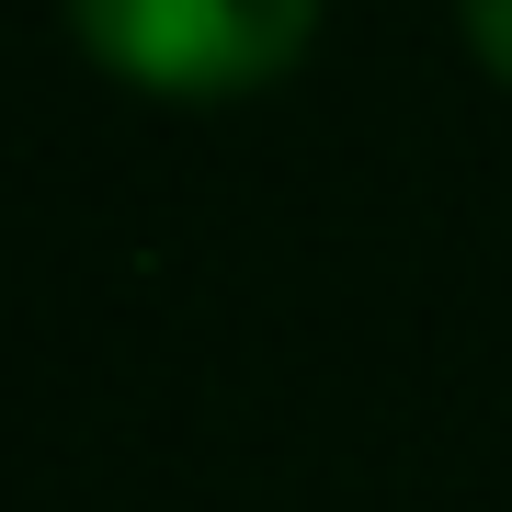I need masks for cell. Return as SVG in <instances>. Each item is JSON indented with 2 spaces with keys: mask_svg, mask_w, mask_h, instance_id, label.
Masks as SVG:
<instances>
[{
  "mask_svg": "<svg viewBox=\"0 0 512 512\" xmlns=\"http://www.w3.org/2000/svg\"><path fill=\"white\" fill-rule=\"evenodd\" d=\"M69 35L103 57L126 92L228 103L285 80L319 35V0H69Z\"/></svg>",
  "mask_w": 512,
  "mask_h": 512,
  "instance_id": "1",
  "label": "cell"
},
{
  "mask_svg": "<svg viewBox=\"0 0 512 512\" xmlns=\"http://www.w3.org/2000/svg\"><path fill=\"white\" fill-rule=\"evenodd\" d=\"M467 46L490 57V69L512 80V0H467Z\"/></svg>",
  "mask_w": 512,
  "mask_h": 512,
  "instance_id": "2",
  "label": "cell"
}]
</instances>
